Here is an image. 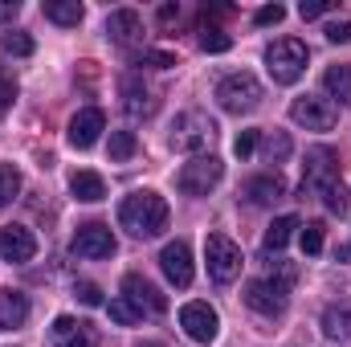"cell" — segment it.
Instances as JSON below:
<instances>
[{"label": "cell", "instance_id": "cell-13", "mask_svg": "<svg viewBox=\"0 0 351 347\" xmlns=\"http://www.w3.org/2000/svg\"><path fill=\"white\" fill-rule=\"evenodd\" d=\"M45 347H98V335L90 331V323H78L74 315H58L45 335Z\"/></svg>", "mask_w": 351, "mask_h": 347}, {"label": "cell", "instance_id": "cell-10", "mask_svg": "<svg viewBox=\"0 0 351 347\" xmlns=\"http://www.w3.org/2000/svg\"><path fill=\"white\" fill-rule=\"evenodd\" d=\"M180 327H184L188 339L213 344L217 331H221V319H217V311H213L208 302H184V307H180Z\"/></svg>", "mask_w": 351, "mask_h": 347}, {"label": "cell", "instance_id": "cell-7", "mask_svg": "<svg viewBox=\"0 0 351 347\" xmlns=\"http://www.w3.org/2000/svg\"><path fill=\"white\" fill-rule=\"evenodd\" d=\"M221 176H225V164L217 160V156H192L180 176H176V184H180V192H188V196H208L217 184H221Z\"/></svg>", "mask_w": 351, "mask_h": 347}, {"label": "cell", "instance_id": "cell-1", "mask_svg": "<svg viewBox=\"0 0 351 347\" xmlns=\"http://www.w3.org/2000/svg\"><path fill=\"white\" fill-rule=\"evenodd\" d=\"M119 225L131 237H160L168 229V200L160 192H131L119 204Z\"/></svg>", "mask_w": 351, "mask_h": 347}, {"label": "cell", "instance_id": "cell-5", "mask_svg": "<svg viewBox=\"0 0 351 347\" xmlns=\"http://www.w3.org/2000/svg\"><path fill=\"white\" fill-rule=\"evenodd\" d=\"M217 102L229 115H250V110L262 106V82L254 74H245V70L241 74H229V78L217 82Z\"/></svg>", "mask_w": 351, "mask_h": 347}, {"label": "cell", "instance_id": "cell-32", "mask_svg": "<svg viewBox=\"0 0 351 347\" xmlns=\"http://www.w3.org/2000/svg\"><path fill=\"white\" fill-rule=\"evenodd\" d=\"M229 45H233L229 33H221V29H200V49H204V53H225Z\"/></svg>", "mask_w": 351, "mask_h": 347}, {"label": "cell", "instance_id": "cell-26", "mask_svg": "<svg viewBox=\"0 0 351 347\" xmlns=\"http://www.w3.org/2000/svg\"><path fill=\"white\" fill-rule=\"evenodd\" d=\"M106 311H110V319H114L119 327H135V323H143V311H139L131 298H110Z\"/></svg>", "mask_w": 351, "mask_h": 347}, {"label": "cell", "instance_id": "cell-14", "mask_svg": "<svg viewBox=\"0 0 351 347\" xmlns=\"http://www.w3.org/2000/svg\"><path fill=\"white\" fill-rule=\"evenodd\" d=\"M160 265H164V274H168V282L172 286H192V250H188V241H168L164 250H160Z\"/></svg>", "mask_w": 351, "mask_h": 347}, {"label": "cell", "instance_id": "cell-12", "mask_svg": "<svg viewBox=\"0 0 351 347\" xmlns=\"http://www.w3.org/2000/svg\"><path fill=\"white\" fill-rule=\"evenodd\" d=\"M123 298H131L143 315H164V311H168L164 290H160L156 282H147L143 274H127V278H123Z\"/></svg>", "mask_w": 351, "mask_h": 347}, {"label": "cell", "instance_id": "cell-38", "mask_svg": "<svg viewBox=\"0 0 351 347\" xmlns=\"http://www.w3.org/2000/svg\"><path fill=\"white\" fill-rule=\"evenodd\" d=\"M282 21H286V8L282 4H265V8L254 12V25H282Z\"/></svg>", "mask_w": 351, "mask_h": 347}, {"label": "cell", "instance_id": "cell-11", "mask_svg": "<svg viewBox=\"0 0 351 347\" xmlns=\"http://www.w3.org/2000/svg\"><path fill=\"white\" fill-rule=\"evenodd\" d=\"M331 180H339L335 172V152L331 147H315L311 156H306V172H302V196H315V192H323Z\"/></svg>", "mask_w": 351, "mask_h": 347}, {"label": "cell", "instance_id": "cell-42", "mask_svg": "<svg viewBox=\"0 0 351 347\" xmlns=\"http://www.w3.org/2000/svg\"><path fill=\"white\" fill-rule=\"evenodd\" d=\"M176 16H180V4H164L160 8V25H172Z\"/></svg>", "mask_w": 351, "mask_h": 347}, {"label": "cell", "instance_id": "cell-33", "mask_svg": "<svg viewBox=\"0 0 351 347\" xmlns=\"http://www.w3.org/2000/svg\"><path fill=\"white\" fill-rule=\"evenodd\" d=\"M135 66H147V70H168V66H176V53H168V49H143V53L135 58Z\"/></svg>", "mask_w": 351, "mask_h": 347}, {"label": "cell", "instance_id": "cell-29", "mask_svg": "<svg viewBox=\"0 0 351 347\" xmlns=\"http://www.w3.org/2000/svg\"><path fill=\"white\" fill-rule=\"evenodd\" d=\"M135 147V131H110V160H131Z\"/></svg>", "mask_w": 351, "mask_h": 347}, {"label": "cell", "instance_id": "cell-40", "mask_svg": "<svg viewBox=\"0 0 351 347\" xmlns=\"http://www.w3.org/2000/svg\"><path fill=\"white\" fill-rule=\"evenodd\" d=\"M327 41L348 45V41H351V21H331V25H327Z\"/></svg>", "mask_w": 351, "mask_h": 347}, {"label": "cell", "instance_id": "cell-9", "mask_svg": "<svg viewBox=\"0 0 351 347\" xmlns=\"http://www.w3.org/2000/svg\"><path fill=\"white\" fill-rule=\"evenodd\" d=\"M290 119H294L298 127H306V131H331V127H335V119H339V110H335L327 98L302 94V98H294V102H290Z\"/></svg>", "mask_w": 351, "mask_h": 347}, {"label": "cell", "instance_id": "cell-23", "mask_svg": "<svg viewBox=\"0 0 351 347\" xmlns=\"http://www.w3.org/2000/svg\"><path fill=\"white\" fill-rule=\"evenodd\" d=\"M294 229H298V217L294 213H286V217H278L269 229H265V237H262V246H265V254H278V250H286V241L294 237Z\"/></svg>", "mask_w": 351, "mask_h": 347}, {"label": "cell", "instance_id": "cell-34", "mask_svg": "<svg viewBox=\"0 0 351 347\" xmlns=\"http://www.w3.org/2000/svg\"><path fill=\"white\" fill-rule=\"evenodd\" d=\"M302 254H311V258L323 254V225H319V221H311V225L302 229Z\"/></svg>", "mask_w": 351, "mask_h": 347}, {"label": "cell", "instance_id": "cell-3", "mask_svg": "<svg viewBox=\"0 0 351 347\" xmlns=\"http://www.w3.org/2000/svg\"><path fill=\"white\" fill-rule=\"evenodd\" d=\"M306 62H311V49L298 41V37H282L265 49V70L278 86H294L302 74H306Z\"/></svg>", "mask_w": 351, "mask_h": 347}, {"label": "cell", "instance_id": "cell-20", "mask_svg": "<svg viewBox=\"0 0 351 347\" xmlns=\"http://www.w3.org/2000/svg\"><path fill=\"white\" fill-rule=\"evenodd\" d=\"M29 319V298L21 290H0V327H21Z\"/></svg>", "mask_w": 351, "mask_h": 347}, {"label": "cell", "instance_id": "cell-39", "mask_svg": "<svg viewBox=\"0 0 351 347\" xmlns=\"http://www.w3.org/2000/svg\"><path fill=\"white\" fill-rule=\"evenodd\" d=\"M12 98H16V82L0 70V115H8V106H12Z\"/></svg>", "mask_w": 351, "mask_h": 347}, {"label": "cell", "instance_id": "cell-35", "mask_svg": "<svg viewBox=\"0 0 351 347\" xmlns=\"http://www.w3.org/2000/svg\"><path fill=\"white\" fill-rule=\"evenodd\" d=\"M258 139H262L258 131H241V135L233 139V156H237V160H250V156L258 152Z\"/></svg>", "mask_w": 351, "mask_h": 347}, {"label": "cell", "instance_id": "cell-41", "mask_svg": "<svg viewBox=\"0 0 351 347\" xmlns=\"http://www.w3.org/2000/svg\"><path fill=\"white\" fill-rule=\"evenodd\" d=\"M16 12H21V4H16V0H0V25H4V21H12Z\"/></svg>", "mask_w": 351, "mask_h": 347}, {"label": "cell", "instance_id": "cell-8", "mask_svg": "<svg viewBox=\"0 0 351 347\" xmlns=\"http://www.w3.org/2000/svg\"><path fill=\"white\" fill-rule=\"evenodd\" d=\"M114 250H119V241H114L110 225H102V221H90V225H82V229L74 233V241H70V254H74V258H90V261L110 258Z\"/></svg>", "mask_w": 351, "mask_h": 347}, {"label": "cell", "instance_id": "cell-21", "mask_svg": "<svg viewBox=\"0 0 351 347\" xmlns=\"http://www.w3.org/2000/svg\"><path fill=\"white\" fill-rule=\"evenodd\" d=\"M41 12H45V21H53V25H62V29H74V25L82 21V4H78V0H45Z\"/></svg>", "mask_w": 351, "mask_h": 347}, {"label": "cell", "instance_id": "cell-4", "mask_svg": "<svg viewBox=\"0 0 351 347\" xmlns=\"http://www.w3.org/2000/svg\"><path fill=\"white\" fill-rule=\"evenodd\" d=\"M217 139V123L204 115V110H184L176 115L172 123V147L176 152H192V156H204V147Z\"/></svg>", "mask_w": 351, "mask_h": 347}, {"label": "cell", "instance_id": "cell-25", "mask_svg": "<svg viewBox=\"0 0 351 347\" xmlns=\"http://www.w3.org/2000/svg\"><path fill=\"white\" fill-rule=\"evenodd\" d=\"M323 86H327L331 98H339L343 106H351V66H331L323 74Z\"/></svg>", "mask_w": 351, "mask_h": 347}, {"label": "cell", "instance_id": "cell-19", "mask_svg": "<svg viewBox=\"0 0 351 347\" xmlns=\"http://www.w3.org/2000/svg\"><path fill=\"white\" fill-rule=\"evenodd\" d=\"M245 196H250L254 204H274V200H282V196H286V180H282L278 172L254 176V180L245 184Z\"/></svg>", "mask_w": 351, "mask_h": 347}, {"label": "cell", "instance_id": "cell-36", "mask_svg": "<svg viewBox=\"0 0 351 347\" xmlns=\"http://www.w3.org/2000/svg\"><path fill=\"white\" fill-rule=\"evenodd\" d=\"M331 8H335L331 0H302V4H298V16H302V21H319V16H327Z\"/></svg>", "mask_w": 351, "mask_h": 347}, {"label": "cell", "instance_id": "cell-30", "mask_svg": "<svg viewBox=\"0 0 351 347\" xmlns=\"http://www.w3.org/2000/svg\"><path fill=\"white\" fill-rule=\"evenodd\" d=\"M323 204H327V213H348V188H343V180H331L327 188H323Z\"/></svg>", "mask_w": 351, "mask_h": 347}, {"label": "cell", "instance_id": "cell-22", "mask_svg": "<svg viewBox=\"0 0 351 347\" xmlns=\"http://www.w3.org/2000/svg\"><path fill=\"white\" fill-rule=\"evenodd\" d=\"M70 192H74L78 200H86V204H98V200L106 196V184H102L98 172H74L70 176Z\"/></svg>", "mask_w": 351, "mask_h": 347}, {"label": "cell", "instance_id": "cell-27", "mask_svg": "<svg viewBox=\"0 0 351 347\" xmlns=\"http://www.w3.org/2000/svg\"><path fill=\"white\" fill-rule=\"evenodd\" d=\"M0 49L4 53H16V58H29L33 53V37L21 33V29H8V33H0Z\"/></svg>", "mask_w": 351, "mask_h": 347}, {"label": "cell", "instance_id": "cell-18", "mask_svg": "<svg viewBox=\"0 0 351 347\" xmlns=\"http://www.w3.org/2000/svg\"><path fill=\"white\" fill-rule=\"evenodd\" d=\"M119 90H123V106H127L131 119H147V115L156 110V94L143 86L139 74H127V78L119 82Z\"/></svg>", "mask_w": 351, "mask_h": 347}, {"label": "cell", "instance_id": "cell-17", "mask_svg": "<svg viewBox=\"0 0 351 347\" xmlns=\"http://www.w3.org/2000/svg\"><path fill=\"white\" fill-rule=\"evenodd\" d=\"M106 37H110L114 45H135V41L143 37V16H139L135 8H114V12L106 16Z\"/></svg>", "mask_w": 351, "mask_h": 347}, {"label": "cell", "instance_id": "cell-24", "mask_svg": "<svg viewBox=\"0 0 351 347\" xmlns=\"http://www.w3.org/2000/svg\"><path fill=\"white\" fill-rule=\"evenodd\" d=\"M323 335L327 339H351V307H327L323 311Z\"/></svg>", "mask_w": 351, "mask_h": 347}, {"label": "cell", "instance_id": "cell-6", "mask_svg": "<svg viewBox=\"0 0 351 347\" xmlns=\"http://www.w3.org/2000/svg\"><path fill=\"white\" fill-rule=\"evenodd\" d=\"M204 261H208L213 282L229 286V282H237V274H241V246L229 241L225 233H208V237H204Z\"/></svg>", "mask_w": 351, "mask_h": 347}, {"label": "cell", "instance_id": "cell-15", "mask_svg": "<svg viewBox=\"0 0 351 347\" xmlns=\"http://www.w3.org/2000/svg\"><path fill=\"white\" fill-rule=\"evenodd\" d=\"M33 254H37V237L25 229V225H4L0 229V258L4 261H33Z\"/></svg>", "mask_w": 351, "mask_h": 347}, {"label": "cell", "instance_id": "cell-43", "mask_svg": "<svg viewBox=\"0 0 351 347\" xmlns=\"http://www.w3.org/2000/svg\"><path fill=\"white\" fill-rule=\"evenodd\" d=\"M143 347H156V344H143Z\"/></svg>", "mask_w": 351, "mask_h": 347}, {"label": "cell", "instance_id": "cell-37", "mask_svg": "<svg viewBox=\"0 0 351 347\" xmlns=\"http://www.w3.org/2000/svg\"><path fill=\"white\" fill-rule=\"evenodd\" d=\"M74 298H78L82 307H102V290H98L94 282H74Z\"/></svg>", "mask_w": 351, "mask_h": 347}, {"label": "cell", "instance_id": "cell-16", "mask_svg": "<svg viewBox=\"0 0 351 347\" xmlns=\"http://www.w3.org/2000/svg\"><path fill=\"white\" fill-rule=\"evenodd\" d=\"M106 131V119H102V110L98 106H86V110H78L74 119H70V143L74 147H94L98 143V135Z\"/></svg>", "mask_w": 351, "mask_h": 347}, {"label": "cell", "instance_id": "cell-28", "mask_svg": "<svg viewBox=\"0 0 351 347\" xmlns=\"http://www.w3.org/2000/svg\"><path fill=\"white\" fill-rule=\"evenodd\" d=\"M16 192H21V172H16L12 164H0V208L12 204Z\"/></svg>", "mask_w": 351, "mask_h": 347}, {"label": "cell", "instance_id": "cell-31", "mask_svg": "<svg viewBox=\"0 0 351 347\" xmlns=\"http://www.w3.org/2000/svg\"><path fill=\"white\" fill-rule=\"evenodd\" d=\"M286 156H290V135H286V131H274V135L265 139V160H269V164H286Z\"/></svg>", "mask_w": 351, "mask_h": 347}, {"label": "cell", "instance_id": "cell-2", "mask_svg": "<svg viewBox=\"0 0 351 347\" xmlns=\"http://www.w3.org/2000/svg\"><path fill=\"white\" fill-rule=\"evenodd\" d=\"M290 282H294V270L290 265H278V274L269 270L265 278H250L245 282V307L265 315V319L282 315L286 302H290Z\"/></svg>", "mask_w": 351, "mask_h": 347}]
</instances>
